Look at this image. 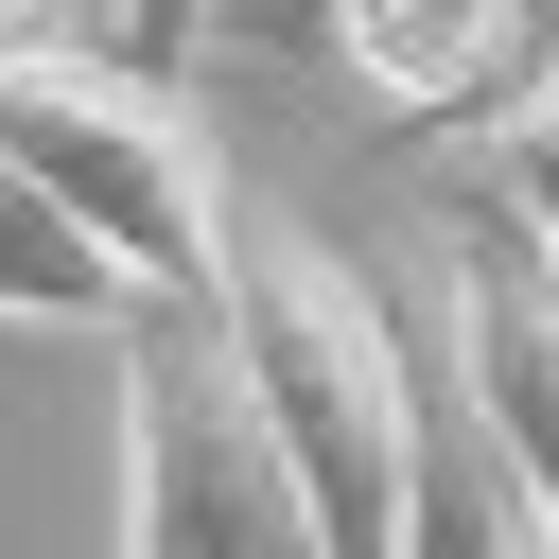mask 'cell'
Masks as SVG:
<instances>
[{"mask_svg": "<svg viewBox=\"0 0 559 559\" xmlns=\"http://www.w3.org/2000/svg\"><path fill=\"white\" fill-rule=\"evenodd\" d=\"M314 52H349V87H367V105H402V122H489V105L524 87L507 0H332V35H314Z\"/></svg>", "mask_w": 559, "mask_h": 559, "instance_id": "obj_6", "label": "cell"}, {"mask_svg": "<svg viewBox=\"0 0 559 559\" xmlns=\"http://www.w3.org/2000/svg\"><path fill=\"white\" fill-rule=\"evenodd\" d=\"M0 314H35V332H140V314H157V297L122 280V245H105L17 140H0Z\"/></svg>", "mask_w": 559, "mask_h": 559, "instance_id": "obj_7", "label": "cell"}, {"mask_svg": "<svg viewBox=\"0 0 559 559\" xmlns=\"http://www.w3.org/2000/svg\"><path fill=\"white\" fill-rule=\"evenodd\" d=\"M454 367H472V402L507 419V454L559 507V245L524 210H472L454 227Z\"/></svg>", "mask_w": 559, "mask_h": 559, "instance_id": "obj_4", "label": "cell"}, {"mask_svg": "<svg viewBox=\"0 0 559 559\" xmlns=\"http://www.w3.org/2000/svg\"><path fill=\"white\" fill-rule=\"evenodd\" d=\"M489 192H507V210H524V227L559 245V52H542V70L507 87V105H489Z\"/></svg>", "mask_w": 559, "mask_h": 559, "instance_id": "obj_8", "label": "cell"}, {"mask_svg": "<svg viewBox=\"0 0 559 559\" xmlns=\"http://www.w3.org/2000/svg\"><path fill=\"white\" fill-rule=\"evenodd\" d=\"M314 35H332V0H227L210 52H314Z\"/></svg>", "mask_w": 559, "mask_h": 559, "instance_id": "obj_10", "label": "cell"}, {"mask_svg": "<svg viewBox=\"0 0 559 559\" xmlns=\"http://www.w3.org/2000/svg\"><path fill=\"white\" fill-rule=\"evenodd\" d=\"M227 332H245V384L280 402L314 542L332 559H402V489H419V349H402V314L297 210H245L227 227Z\"/></svg>", "mask_w": 559, "mask_h": 559, "instance_id": "obj_1", "label": "cell"}, {"mask_svg": "<svg viewBox=\"0 0 559 559\" xmlns=\"http://www.w3.org/2000/svg\"><path fill=\"white\" fill-rule=\"evenodd\" d=\"M402 559H559V507L542 472L507 454V419L454 384H419V489H402Z\"/></svg>", "mask_w": 559, "mask_h": 559, "instance_id": "obj_5", "label": "cell"}, {"mask_svg": "<svg viewBox=\"0 0 559 559\" xmlns=\"http://www.w3.org/2000/svg\"><path fill=\"white\" fill-rule=\"evenodd\" d=\"M0 140L122 245V280H140L157 314L227 297V227H245V192H227V157H210V122L175 105L157 52H122V35H52V52H17V70H0Z\"/></svg>", "mask_w": 559, "mask_h": 559, "instance_id": "obj_2", "label": "cell"}, {"mask_svg": "<svg viewBox=\"0 0 559 559\" xmlns=\"http://www.w3.org/2000/svg\"><path fill=\"white\" fill-rule=\"evenodd\" d=\"M52 35H105V0H0V70L52 52Z\"/></svg>", "mask_w": 559, "mask_h": 559, "instance_id": "obj_11", "label": "cell"}, {"mask_svg": "<svg viewBox=\"0 0 559 559\" xmlns=\"http://www.w3.org/2000/svg\"><path fill=\"white\" fill-rule=\"evenodd\" d=\"M105 35H122V52H157V70H192V52L227 35V0H105Z\"/></svg>", "mask_w": 559, "mask_h": 559, "instance_id": "obj_9", "label": "cell"}, {"mask_svg": "<svg viewBox=\"0 0 559 559\" xmlns=\"http://www.w3.org/2000/svg\"><path fill=\"white\" fill-rule=\"evenodd\" d=\"M507 35H524V70H542V52H559V0H507Z\"/></svg>", "mask_w": 559, "mask_h": 559, "instance_id": "obj_12", "label": "cell"}, {"mask_svg": "<svg viewBox=\"0 0 559 559\" xmlns=\"http://www.w3.org/2000/svg\"><path fill=\"white\" fill-rule=\"evenodd\" d=\"M122 559H332L227 297L122 332Z\"/></svg>", "mask_w": 559, "mask_h": 559, "instance_id": "obj_3", "label": "cell"}]
</instances>
